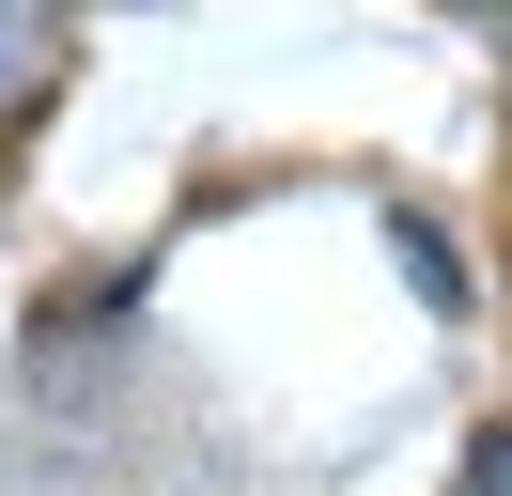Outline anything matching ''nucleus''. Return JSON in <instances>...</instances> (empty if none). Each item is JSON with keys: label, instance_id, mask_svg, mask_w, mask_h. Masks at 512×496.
I'll return each mask as SVG.
<instances>
[{"label": "nucleus", "instance_id": "1", "mask_svg": "<svg viewBox=\"0 0 512 496\" xmlns=\"http://www.w3.org/2000/svg\"><path fill=\"white\" fill-rule=\"evenodd\" d=\"M47 62H63V31H47V16H0V93H32Z\"/></svg>", "mask_w": 512, "mask_h": 496}, {"label": "nucleus", "instance_id": "2", "mask_svg": "<svg viewBox=\"0 0 512 496\" xmlns=\"http://www.w3.org/2000/svg\"><path fill=\"white\" fill-rule=\"evenodd\" d=\"M466 496H512V419H497V434L466 450Z\"/></svg>", "mask_w": 512, "mask_h": 496}]
</instances>
